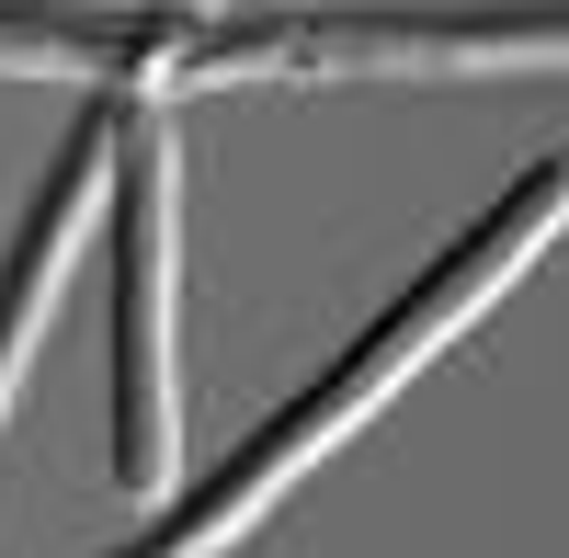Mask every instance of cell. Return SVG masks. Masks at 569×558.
I'll return each mask as SVG.
<instances>
[{"label":"cell","mask_w":569,"mask_h":558,"mask_svg":"<svg viewBox=\"0 0 569 558\" xmlns=\"http://www.w3.org/2000/svg\"><path fill=\"white\" fill-rule=\"evenodd\" d=\"M182 12H206V0H182Z\"/></svg>","instance_id":"cell-4"},{"label":"cell","mask_w":569,"mask_h":558,"mask_svg":"<svg viewBox=\"0 0 569 558\" xmlns=\"http://www.w3.org/2000/svg\"><path fill=\"white\" fill-rule=\"evenodd\" d=\"M114 479L160 501L182 468V195H171V126L114 103Z\"/></svg>","instance_id":"cell-2"},{"label":"cell","mask_w":569,"mask_h":558,"mask_svg":"<svg viewBox=\"0 0 569 558\" xmlns=\"http://www.w3.org/2000/svg\"><path fill=\"white\" fill-rule=\"evenodd\" d=\"M558 217H569V160H536V171H525V195H512V206H490V217L467 228V240H456L433 273H421V286H410L388 319H376V331H365L342 365H330V377H319L297 410H284L273 434H251V456H240V468H228L206 501H182V514H171L149 547H126V558H217L228 536H251V525L273 514V490L297 479L308 456H330V445H342V434H353L365 410L410 377L421 353H433V342H456L467 319H479V308L512 286V273L547 251V228H558Z\"/></svg>","instance_id":"cell-1"},{"label":"cell","mask_w":569,"mask_h":558,"mask_svg":"<svg viewBox=\"0 0 569 558\" xmlns=\"http://www.w3.org/2000/svg\"><path fill=\"white\" fill-rule=\"evenodd\" d=\"M114 160V114H91L69 149H58V171H46V195H34V217H23V251H12V273H0V410H12V388H23V353H34V319L58 308V273H69V251H80V217H91V171Z\"/></svg>","instance_id":"cell-3"}]
</instances>
